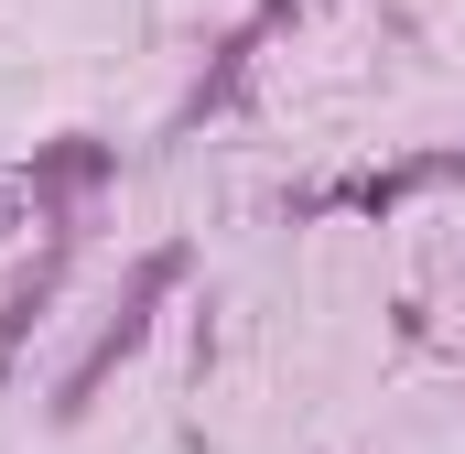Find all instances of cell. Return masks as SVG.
I'll list each match as a JSON object with an SVG mask.
<instances>
[{"mask_svg": "<svg viewBox=\"0 0 465 454\" xmlns=\"http://www.w3.org/2000/svg\"><path fill=\"white\" fill-rule=\"evenodd\" d=\"M173 281H184V249H152V260L130 271V292H119V314H109V325H98V346H87V357L65 368V400H54V422H76V411L98 400V379H109L119 357H130V346L152 336V303H163Z\"/></svg>", "mask_w": 465, "mask_h": 454, "instance_id": "obj_1", "label": "cell"}, {"mask_svg": "<svg viewBox=\"0 0 465 454\" xmlns=\"http://www.w3.org/2000/svg\"><path fill=\"white\" fill-rule=\"evenodd\" d=\"M109 173H119V152L76 130V141H54V152H33V173H22V195H33L44 217H65V206H76V195H98Z\"/></svg>", "mask_w": 465, "mask_h": 454, "instance_id": "obj_2", "label": "cell"}, {"mask_svg": "<svg viewBox=\"0 0 465 454\" xmlns=\"http://www.w3.org/2000/svg\"><path fill=\"white\" fill-rule=\"evenodd\" d=\"M54 281H65V260H44V271H22V281H11V303H0V379H11V357H22V336L44 325Z\"/></svg>", "mask_w": 465, "mask_h": 454, "instance_id": "obj_3", "label": "cell"}]
</instances>
